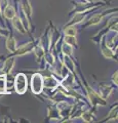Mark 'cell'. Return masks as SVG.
<instances>
[{
    "mask_svg": "<svg viewBox=\"0 0 118 123\" xmlns=\"http://www.w3.org/2000/svg\"><path fill=\"white\" fill-rule=\"evenodd\" d=\"M75 66H76V73H78L79 77H80V81L83 83V86H84V90H85V95L87 99L89 101V104L91 107L97 108V106H107V101L104 98H102L97 91H94L91 86L89 85V83L86 81V79L84 78V76L82 75L81 73V68L80 65L77 62V60L75 59Z\"/></svg>",
    "mask_w": 118,
    "mask_h": 123,
    "instance_id": "6da1fadb",
    "label": "cell"
},
{
    "mask_svg": "<svg viewBox=\"0 0 118 123\" xmlns=\"http://www.w3.org/2000/svg\"><path fill=\"white\" fill-rule=\"evenodd\" d=\"M117 26H118V22H117V12L116 13H112L111 17H109V20L106 23V25L103 27V29L99 32L98 34H96L93 37H91V41L93 43H96L97 45H99L101 41V38L104 35H107L110 31H113V32H117Z\"/></svg>",
    "mask_w": 118,
    "mask_h": 123,
    "instance_id": "7a4b0ae2",
    "label": "cell"
},
{
    "mask_svg": "<svg viewBox=\"0 0 118 123\" xmlns=\"http://www.w3.org/2000/svg\"><path fill=\"white\" fill-rule=\"evenodd\" d=\"M13 90L18 94L23 95L28 90V79L25 72H19L14 76L13 82Z\"/></svg>",
    "mask_w": 118,
    "mask_h": 123,
    "instance_id": "3957f363",
    "label": "cell"
},
{
    "mask_svg": "<svg viewBox=\"0 0 118 123\" xmlns=\"http://www.w3.org/2000/svg\"><path fill=\"white\" fill-rule=\"evenodd\" d=\"M25 73L32 74L31 77V90L34 95L41 94L43 91V76L36 71H26Z\"/></svg>",
    "mask_w": 118,
    "mask_h": 123,
    "instance_id": "277c9868",
    "label": "cell"
},
{
    "mask_svg": "<svg viewBox=\"0 0 118 123\" xmlns=\"http://www.w3.org/2000/svg\"><path fill=\"white\" fill-rule=\"evenodd\" d=\"M117 7L116 8H111V9H108V10H104V11H101V12H98L96 14H93V17L89 18L88 21L85 22V24H83L81 29H86L87 27H90V26H94L101 23L103 21L104 18H107L108 15H111L112 13H116L117 12Z\"/></svg>",
    "mask_w": 118,
    "mask_h": 123,
    "instance_id": "5b68a950",
    "label": "cell"
},
{
    "mask_svg": "<svg viewBox=\"0 0 118 123\" xmlns=\"http://www.w3.org/2000/svg\"><path fill=\"white\" fill-rule=\"evenodd\" d=\"M99 7L101 6H96L93 7V8L91 9H88V10H85V11H82V12H77V13H74L72 14L70 17V21L67 22V24L65 26H76L78 24H80V23H82L83 21H85V18H87V15H89V13L93 12V11H96Z\"/></svg>",
    "mask_w": 118,
    "mask_h": 123,
    "instance_id": "8992f818",
    "label": "cell"
},
{
    "mask_svg": "<svg viewBox=\"0 0 118 123\" xmlns=\"http://www.w3.org/2000/svg\"><path fill=\"white\" fill-rule=\"evenodd\" d=\"M38 39H31V41L27 42V43H24L20 46H18L16 51L13 53H8L9 55H13V56H21V55H28V53H31L33 51V48L34 46L37 44Z\"/></svg>",
    "mask_w": 118,
    "mask_h": 123,
    "instance_id": "52a82bcc",
    "label": "cell"
},
{
    "mask_svg": "<svg viewBox=\"0 0 118 123\" xmlns=\"http://www.w3.org/2000/svg\"><path fill=\"white\" fill-rule=\"evenodd\" d=\"M19 5H20L21 9L23 10V12L25 13V15L27 17L28 21H29V24L31 26V31L32 33L35 31V26L33 24V21H32V15H33V8H32V5L30 3V0H19Z\"/></svg>",
    "mask_w": 118,
    "mask_h": 123,
    "instance_id": "ba28073f",
    "label": "cell"
},
{
    "mask_svg": "<svg viewBox=\"0 0 118 123\" xmlns=\"http://www.w3.org/2000/svg\"><path fill=\"white\" fill-rule=\"evenodd\" d=\"M117 89V86L114 85L113 83H108V82H99L98 83V93L99 95L107 101V98L110 97L111 92L113 90Z\"/></svg>",
    "mask_w": 118,
    "mask_h": 123,
    "instance_id": "9c48e42d",
    "label": "cell"
},
{
    "mask_svg": "<svg viewBox=\"0 0 118 123\" xmlns=\"http://www.w3.org/2000/svg\"><path fill=\"white\" fill-rule=\"evenodd\" d=\"M47 103V116H46V122L48 121H56L61 122V115L59 112L56 103L52 102H46Z\"/></svg>",
    "mask_w": 118,
    "mask_h": 123,
    "instance_id": "30bf717a",
    "label": "cell"
},
{
    "mask_svg": "<svg viewBox=\"0 0 118 123\" xmlns=\"http://www.w3.org/2000/svg\"><path fill=\"white\" fill-rule=\"evenodd\" d=\"M99 45L101 46V51L106 59L114 60L117 62V52L113 51L111 48L107 46V44H106V35H104L101 38V41H100V43H99Z\"/></svg>",
    "mask_w": 118,
    "mask_h": 123,
    "instance_id": "8fae6325",
    "label": "cell"
},
{
    "mask_svg": "<svg viewBox=\"0 0 118 123\" xmlns=\"http://www.w3.org/2000/svg\"><path fill=\"white\" fill-rule=\"evenodd\" d=\"M38 43L42 46L45 51H48L50 49L51 39H50V27H49V25H47V27L45 28L44 33L41 34V36L38 38Z\"/></svg>",
    "mask_w": 118,
    "mask_h": 123,
    "instance_id": "7c38bea8",
    "label": "cell"
},
{
    "mask_svg": "<svg viewBox=\"0 0 118 123\" xmlns=\"http://www.w3.org/2000/svg\"><path fill=\"white\" fill-rule=\"evenodd\" d=\"M3 64L2 66L0 67V72H1V74H8V73H11L13 69V66H14V63H16V56L13 55H5L4 60L2 61Z\"/></svg>",
    "mask_w": 118,
    "mask_h": 123,
    "instance_id": "4fadbf2b",
    "label": "cell"
},
{
    "mask_svg": "<svg viewBox=\"0 0 118 123\" xmlns=\"http://www.w3.org/2000/svg\"><path fill=\"white\" fill-rule=\"evenodd\" d=\"M7 28L9 30V34L6 36V40H5V46H6V49L9 53H13L16 51V49L18 47V43H17V40L13 36V32H12V29H11V26L7 24Z\"/></svg>",
    "mask_w": 118,
    "mask_h": 123,
    "instance_id": "5bb4252c",
    "label": "cell"
},
{
    "mask_svg": "<svg viewBox=\"0 0 118 123\" xmlns=\"http://www.w3.org/2000/svg\"><path fill=\"white\" fill-rule=\"evenodd\" d=\"M2 15L4 18V20H11L13 18L14 15H17V10L16 7H13L10 3L7 2L6 4L2 7Z\"/></svg>",
    "mask_w": 118,
    "mask_h": 123,
    "instance_id": "9a60e30c",
    "label": "cell"
},
{
    "mask_svg": "<svg viewBox=\"0 0 118 123\" xmlns=\"http://www.w3.org/2000/svg\"><path fill=\"white\" fill-rule=\"evenodd\" d=\"M80 118L84 122H87V123L94 122V121H96V108H94V107L87 108L84 112L82 113Z\"/></svg>",
    "mask_w": 118,
    "mask_h": 123,
    "instance_id": "2e32d148",
    "label": "cell"
},
{
    "mask_svg": "<svg viewBox=\"0 0 118 123\" xmlns=\"http://www.w3.org/2000/svg\"><path fill=\"white\" fill-rule=\"evenodd\" d=\"M10 21H11V25L13 26V28L17 29L21 34H24V35H26V34H27V31H26V28L24 27V24H23L21 18L19 17L18 14L14 15L13 18H11Z\"/></svg>",
    "mask_w": 118,
    "mask_h": 123,
    "instance_id": "e0dca14e",
    "label": "cell"
},
{
    "mask_svg": "<svg viewBox=\"0 0 118 123\" xmlns=\"http://www.w3.org/2000/svg\"><path fill=\"white\" fill-rule=\"evenodd\" d=\"M117 108H118V103H114L113 105L110 107V111H109V114L108 116L104 118L103 120H101L100 122H108V121H117Z\"/></svg>",
    "mask_w": 118,
    "mask_h": 123,
    "instance_id": "ac0fdd59",
    "label": "cell"
},
{
    "mask_svg": "<svg viewBox=\"0 0 118 123\" xmlns=\"http://www.w3.org/2000/svg\"><path fill=\"white\" fill-rule=\"evenodd\" d=\"M13 82H14V76L11 73L5 74V92L7 94H10L12 92Z\"/></svg>",
    "mask_w": 118,
    "mask_h": 123,
    "instance_id": "d6986e66",
    "label": "cell"
},
{
    "mask_svg": "<svg viewBox=\"0 0 118 123\" xmlns=\"http://www.w3.org/2000/svg\"><path fill=\"white\" fill-rule=\"evenodd\" d=\"M32 52H34V55H35V57H36L37 63L39 64L40 62L43 60V55H44V53H45V50L43 49V47L37 42V44L34 46Z\"/></svg>",
    "mask_w": 118,
    "mask_h": 123,
    "instance_id": "ffe728a7",
    "label": "cell"
},
{
    "mask_svg": "<svg viewBox=\"0 0 118 123\" xmlns=\"http://www.w3.org/2000/svg\"><path fill=\"white\" fill-rule=\"evenodd\" d=\"M63 41L65 42V43L71 45L73 48L74 47L75 48H79L77 38H76L75 35H64L63 34Z\"/></svg>",
    "mask_w": 118,
    "mask_h": 123,
    "instance_id": "44dd1931",
    "label": "cell"
},
{
    "mask_svg": "<svg viewBox=\"0 0 118 123\" xmlns=\"http://www.w3.org/2000/svg\"><path fill=\"white\" fill-rule=\"evenodd\" d=\"M61 52H62L63 55H66L70 57H74L73 55H72V53H73V47L69 44L65 43L64 41L62 42V44H61Z\"/></svg>",
    "mask_w": 118,
    "mask_h": 123,
    "instance_id": "7402d4cb",
    "label": "cell"
},
{
    "mask_svg": "<svg viewBox=\"0 0 118 123\" xmlns=\"http://www.w3.org/2000/svg\"><path fill=\"white\" fill-rule=\"evenodd\" d=\"M62 33L64 35H77V29L75 26H64L62 28Z\"/></svg>",
    "mask_w": 118,
    "mask_h": 123,
    "instance_id": "603a6c76",
    "label": "cell"
},
{
    "mask_svg": "<svg viewBox=\"0 0 118 123\" xmlns=\"http://www.w3.org/2000/svg\"><path fill=\"white\" fill-rule=\"evenodd\" d=\"M9 111H10V109L8 107L0 105V115H2V116H7V115L9 114Z\"/></svg>",
    "mask_w": 118,
    "mask_h": 123,
    "instance_id": "cb8c5ba5",
    "label": "cell"
},
{
    "mask_svg": "<svg viewBox=\"0 0 118 123\" xmlns=\"http://www.w3.org/2000/svg\"><path fill=\"white\" fill-rule=\"evenodd\" d=\"M0 90L5 91V75H0Z\"/></svg>",
    "mask_w": 118,
    "mask_h": 123,
    "instance_id": "d4e9b609",
    "label": "cell"
},
{
    "mask_svg": "<svg viewBox=\"0 0 118 123\" xmlns=\"http://www.w3.org/2000/svg\"><path fill=\"white\" fill-rule=\"evenodd\" d=\"M111 81L114 85H116V86L118 85V71L117 70L113 73V75L111 77Z\"/></svg>",
    "mask_w": 118,
    "mask_h": 123,
    "instance_id": "484cf974",
    "label": "cell"
},
{
    "mask_svg": "<svg viewBox=\"0 0 118 123\" xmlns=\"http://www.w3.org/2000/svg\"><path fill=\"white\" fill-rule=\"evenodd\" d=\"M8 34H9L8 28H2V27H0V35L2 37H6Z\"/></svg>",
    "mask_w": 118,
    "mask_h": 123,
    "instance_id": "4316f807",
    "label": "cell"
},
{
    "mask_svg": "<svg viewBox=\"0 0 118 123\" xmlns=\"http://www.w3.org/2000/svg\"><path fill=\"white\" fill-rule=\"evenodd\" d=\"M0 23H1V27L2 28H7L6 27V23H5V20L2 15V9H1V6H0Z\"/></svg>",
    "mask_w": 118,
    "mask_h": 123,
    "instance_id": "83f0119b",
    "label": "cell"
},
{
    "mask_svg": "<svg viewBox=\"0 0 118 123\" xmlns=\"http://www.w3.org/2000/svg\"><path fill=\"white\" fill-rule=\"evenodd\" d=\"M5 94H7L5 91H2V90H0V98H1V97H3V95H5Z\"/></svg>",
    "mask_w": 118,
    "mask_h": 123,
    "instance_id": "f1b7e54d",
    "label": "cell"
},
{
    "mask_svg": "<svg viewBox=\"0 0 118 123\" xmlns=\"http://www.w3.org/2000/svg\"><path fill=\"white\" fill-rule=\"evenodd\" d=\"M100 1H103V2H106V3H108V4H110V2L112 1V0H100Z\"/></svg>",
    "mask_w": 118,
    "mask_h": 123,
    "instance_id": "f546056e",
    "label": "cell"
},
{
    "mask_svg": "<svg viewBox=\"0 0 118 123\" xmlns=\"http://www.w3.org/2000/svg\"><path fill=\"white\" fill-rule=\"evenodd\" d=\"M4 57H5V55H0V62L4 60Z\"/></svg>",
    "mask_w": 118,
    "mask_h": 123,
    "instance_id": "4dcf8cb0",
    "label": "cell"
},
{
    "mask_svg": "<svg viewBox=\"0 0 118 123\" xmlns=\"http://www.w3.org/2000/svg\"><path fill=\"white\" fill-rule=\"evenodd\" d=\"M78 1H83V0H78Z\"/></svg>",
    "mask_w": 118,
    "mask_h": 123,
    "instance_id": "1f68e13d",
    "label": "cell"
},
{
    "mask_svg": "<svg viewBox=\"0 0 118 123\" xmlns=\"http://www.w3.org/2000/svg\"><path fill=\"white\" fill-rule=\"evenodd\" d=\"M0 38H2V36H1V35H0Z\"/></svg>",
    "mask_w": 118,
    "mask_h": 123,
    "instance_id": "d6a6232c",
    "label": "cell"
}]
</instances>
